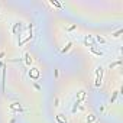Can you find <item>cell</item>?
Masks as SVG:
<instances>
[{"instance_id":"5b68a950","label":"cell","mask_w":123,"mask_h":123,"mask_svg":"<svg viewBox=\"0 0 123 123\" xmlns=\"http://www.w3.org/2000/svg\"><path fill=\"white\" fill-rule=\"evenodd\" d=\"M70 47H71V43H67V47H65V48L62 49V52H67V51L70 49Z\"/></svg>"},{"instance_id":"6da1fadb","label":"cell","mask_w":123,"mask_h":123,"mask_svg":"<svg viewBox=\"0 0 123 123\" xmlns=\"http://www.w3.org/2000/svg\"><path fill=\"white\" fill-rule=\"evenodd\" d=\"M102 78H103V68H102V67H98L97 72H96V87L102 85Z\"/></svg>"},{"instance_id":"8992f818","label":"cell","mask_w":123,"mask_h":123,"mask_svg":"<svg viewBox=\"0 0 123 123\" xmlns=\"http://www.w3.org/2000/svg\"><path fill=\"white\" fill-rule=\"evenodd\" d=\"M120 33H122V30H119V32H116V33H115V35H113V36H115V38H117V36H120Z\"/></svg>"},{"instance_id":"52a82bcc","label":"cell","mask_w":123,"mask_h":123,"mask_svg":"<svg viewBox=\"0 0 123 123\" xmlns=\"http://www.w3.org/2000/svg\"><path fill=\"white\" fill-rule=\"evenodd\" d=\"M51 3H52L54 6H57V7H61V4H59V3H57V2H51Z\"/></svg>"},{"instance_id":"7a4b0ae2","label":"cell","mask_w":123,"mask_h":123,"mask_svg":"<svg viewBox=\"0 0 123 123\" xmlns=\"http://www.w3.org/2000/svg\"><path fill=\"white\" fill-rule=\"evenodd\" d=\"M29 75H30L32 78H38V75H39V72H38V70H36V68H32V70L29 71Z\"/></svg>"},{"instance_id":"277c9868","label":"cell","mask_w":123,"mask_h":123,"mask_svg":"<svg viewBox=\"0 0 123 123\" xmlns=\"http://www.w3.org/2000/svg\"><path fill=\"white\" fill-rule=\"evenodd\" d=\"M93 120H94V116L93 115H87V123L88 122H93Z\"/></svg>"},{"instance_id":"3957f363","label":"cell","mask_w":123,"mask_h":123,"mask_svg":"<svg viewBox=\"0 0 123 123\" xmlns=\"http://www.w3.org/2000/svg\"><path fill=\"white\" fill-rule=\"evenodd\" d=\"M25 62H26V65H30L32 64V58H30L29 54H25Z\"/></svg>"}]
</instances>
